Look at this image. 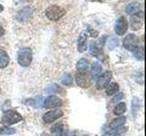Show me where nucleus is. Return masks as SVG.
Listing matches in <instances>:
<instances>
[{
  "mask_svg": "<svg viewBox=\"0 0 146 136\" xmlns=\"http://www.w3.org/2000/svg\"><path fill=\"white\" fill-rule=\"evenodd\" d=\"M23 120V117L15 110H7L3 113L1 122L5 126H9L19 122Z\"/></svg>",
  "mask_w": 146,
  "mask_h": 136,
  "instance_id": "obj_1",
  "label": "nucleus"
},
{
  "mask_svg": "<svg viewBox=\"0 0 146 136\" xmlns=\"http://www.w3.org/2000/svg\"><path fill=\"white\" fill-rule=\"evenodd\" d=\"M33 59V53L29 47L21 48L17 53V62L23 67H27Z\"/></svg>",
  "mask_w": 146,
  "mask_h": 136,
  "instance_id": "obj_2",
  "label": "nucleus"
},
{
  "mask_svg": "<svg viewBox=\"0 0 146 136\" xmlns=\"http://www.w3.org/2000/svg\"><path fill=\"white\" fill-rule=\"evenodd\" d=\"M46 16H47L49 20L52 21H58L64 15L66 14V10L61 7H58L54 5V6H49L45 11Z\"/></svg>",
  "mask_w": 146,
  "mask_h": 136,
  "instance_id": "obj_3",
  "label": "nucleus"
},
{
  "mask_svg": "<svg viewBox=\"0 0 146 136\" xmlns=\"http://www.w3.org/2000/svg\"><path fill=\"white\" fill-rule=\"evenodd\" d=\"M77 84L82 88H88L91 85V76L87 70L78 71L75 75Z\"/></svg>",
  "mask_w": 146,
  "mask_h": 136,
  "instance_id": "obj_4",
  "label": "nucleus"
},
{
  "mask_svg": "<svg viewBox=\"0 0 146 136\" xmlns=\"http://www.w3.org/2000/svg\"><path fill=\"white\" fill-rule=\"evenodd\" d=\"M123 46L128 51H132L140 46V39L137 35L133 34H129L125 36V38L123 39Z\"/></svg>",
  "mask_w": 146,
  "mask_h": 136,
  "instance_id": "obj_5",
  "label": "nucleus"
},
{
  "mask_svg": "<svg viewBox=\"0 0 146 136\" xmlns=\"http://www.w3.org/2000/svg\"><path fill=\"white\" fill-rule=\"evenodd\" d=\"M112 78V74L111 71H106L104 72L102 75H100L98 78L97 82H96V87L99 90H102L107 87V85L110 84Z\"/></svg>",
  "mask_w": 146,
  "mask_h": 136,
  "instance_id": "obj_6",
  "label": "nucleus"
},
{
  "mask_svg": "<svg viewBox=\"0 0 146 136\" xmlns=\"http://www.w3.org/2000/svg\"><path fill=\"white\" fill-rule=\"evenodd\" d=\"M143 23V11H138L132 14L131 16V26L132 30H139L141 29Z\"/></svg>",
  "mask_w": 146,
  "mask_h": 136,
  "instance_id": "obj_7",
  "label": "nucleus"
},
{
  "mask_svg": "<svg viewBox=\"0 0 146 136\" xmlns=\"http://www.w3.org/2000/svg\"><path fill=\"white\" fill-rule=\"evenodd\" d=\"M128 27H129V25H128L126 18L124 16L119 17L115 23V33L118 35H123L127 32Z\"/></svg>",
  "mask_w": 146,
  "mask_h": 136,
  "instance_id": "obj_8",
  "label": "nucleus"
},
{
  "mask_svg": "<svg viewBox=\"0 0 146 136\" xmlns=\"http://www.w3.org/2000/svg\"><path fill=\"white\" fill-rule=\"evenodd\" d=\"M62 100L56 95H50L47 97L44 102V107L47 109H54L60 107L62 105Z\"/></svg>",
  "mask_w": 146,
  "mask_h": 136,
  "instance_id": "obj_9",
  "label": "nucleus"
},
{
  "mask_svg": "<svg viewBox=\"0 0 146 136\" xmlns=\"http://www.w3.org/2000/svg\"><path fill=\"white\" fill-rule=\"evenodd\" d=\"M62 116H63V112L61 110H59V109H58V110H52V111L46 112L43 115V121L46 124H48L58 120V118H60Z\"/></svg>",
  "mask_w": 146,
  "mask_h": 136,
  "instance_id": "obj_10",
  "label": "nucleus"
},
{
  "mask_svg": "<svg viewBox=\"0 0 146 136\" xmlns=\"http://www.w3.org/2000/svg\"><path fill=\"white\" fill-rule=\"evenodd\" d=\"M33 16V11L29 7H24L20 9L19 11L17 13L16 15V19L18 22H26L29 20Z\"/></svg>",
  "mask_w": 146,
  "mask_h": 136,
  "instance_id": "obj_11",
  "label": "nucleus"
},
{
  "mask_svg": "<svg viewBox=\"0 0 146 136\" xmlns=\"http://www.w3.org/2000/svg\"><path fill=\"white\" fill-rule=\"evenodd\" d=\"M102 72V66L100 65V63L98 62H94L92 65H91V71H90V76L92 79L97 80L98 77L100 75Z\"/></svg>",
  "mask_w": 146,
  "mask_h": 136,
  "instance_id": "obj_12",
  "label": "nucleus"
},
{
  "mask_svg": "<svg viewBox=\"0 0 146 136\" xmlns=\"http://www.w3.org/2000/svg\"><path fill=\"white\" fill-rule=\"evenodd\" d=\"M51 133L54 136H63L64 135V125L61 122H57L51 126Z\"/></svg>",
  "mask_w": 146,
  "mask_h": 136,
  "instance_id": "obj_13",
  "label": "nucleus"
},
{
  "mask_svg": "<svg viewBox=\"0 0 146 136\" xmlns=\"http://www.w3.org/2000/svg\"><path fill=\"white\" fill-rule=\"evenodd\" d=\"M87 49V35L82 33L78 39V50L80 53H83Z\"/></svg>",
  "mask_w": 146,
  "mask_h": 136,
  "instance_id": "obj_14",
  "label": "nucleus"
},
{
  "mask_svg": "<svg viewBox=\"0 0 146 136\" xmlns=\"http://www.w3.org/2000/svg\"><path fill=\"white\" fill-rule=\"evenodd\" d=\"M126 122V118L125 117H119L116 118V119L112 120V122L110 124V128L111 130H115L120 128V127H122V125L125 124Z\"/></svg>",
  "mask_w": 146,
  "mask_h": 136,
  "instance_id": "obj_15",
  "label": "nucleus"
},
{
  "mask_svg": "<svg viewBox=\"0 0 146 136\" xmlns=\"http://www.w3.org/2000/svg\"><path fill=\"white\" fill-rule=\"evenodd\" d=\"M9 63V56L5 50H0V69L6 68Z\"/></svg>",
  "mask_w": 146,
  "mask_h": 136,
  "instance_id": "obj_16",
  "label": "nucleus"
},
{
  "mask_svg": "<svg viewBox=\"0 0 146 136\" xmlns=\"http://www.w3.org/2000/svg\"><path fill=\"white\" fill-rule=\"evenodd\" d=\"M141 5L138 2H131L126 7V13L129 14V15H132L136 12H138L140 10Z\"/></svg>",
  "mask_w": 146,
  "mask_h": 136,
  "instance_id": "obj_17",
  "label": "nucleus"
},
{
  "mask_svg": "<svg viewBox=\"0 0 146 136\" xmlns=\"http://www.w3.org/2000/svg\"><path fill=\"white\" fill-rule=\"evenodd\" d=\"M42 102H43L42 97H36L34 99H29L26 102V103L33 106L34 108H38V107H42Z\"/></svg>",
  "mask_w": 146,
  "mask_h": 136,
  "instance_id": "obj_18",
  "label": "nucleus"
},
{
  "mask_svg": "<svg viewBox=\"0 0 146 136\" xmlns=\"http://www.w3.org/2000/svg\"><path fill=\"white\" fill-rule=\"evenodd\" d=\"M89 51H90V53L91 54H92V56H97V57H99L100 56V54H102V50H100V48L98 46V44H95V43H90V44Z\"/></svg>",
  "mask_w": 146,
  "mask_h": 136,
  "instance_id": "obj_19",
  "label": "nucleus"
},
{
  "mask_svg": "<svg viewBox=\"0 0 146 136\" xmlns=\"http://www.w3.org/2000/svg\"><path fill=\"white\" fill-rule=\"evenodd\" d=\"M126 112V104L124 103H119L117 105L113 108V113L116 115L123 114Z\"/></svg>",
  "mask_w": 146,
  "mask_h": 136,
  "instance_id": "obj_20",
  "label": "nucleus"
},
{
  "mask_svg": "<svg viewBox=\"0 0 146 136\" xmlns=\"http://www.w3.org/2000/svg\"><path fill=\"white\" fill-rule=\"evenodd\" d=\"M76 67L78 71H82V70H88L89 67V62L85 58H81L77 62Z\"/></svg>",
  "mask_w": 146,
  "mask_h": 136,
  "instance_id": "obj_21",
  "label": "nucleus"
},
{
  "mask_svg": "<svg viewBox=\"0 0 146 136\" xmlns=\"http://www.w3.org/2000/svg\"><path fill=\"white\" fill-rule=\"evenodd\" d=\"M118 91H119V84L117 83H111V84H109L106 87V94L108 95L116 94Z\"/></svg>",
  "mask_w": 146,
  "mask_h": 136,
  "instance_id": "obj_22",
  "label": "nucleus"
},
{
  "mask_svg": "<svg viewBox=\"0 0 146 136\" xmlns=\"http://www.w3.org/2000/svg\"><path fill=\"white\" fill-rule=\"evenodd\" d=\"M125 131H126V128H122V127H120V128H118V129L107 131V133H105L102 136H118L119 134L124 133Z\"/></svg>",
  "mask_w": 146,
  "mask_h": 136,
  "instance_id": "obj_23",
  "label": "nucleus"
},
{
  "mask_svg": "<svg viewBox=\"0 0 146 136\" xmlns=\"http://www.w3.org/2000/svg\"><path fill=\"white\" fill-rule=\"evenodd\" d=\"M61 82H62V84H63L64 85L70 86V85L72 84V82H73V79H72L71 75H70V74H64L63 76H62Z\"/></svg>",
  "mask_w": 146,
  "mask_h": 136,
  "instance_id": "obj_24",
  "label": "nucleus"
},
{
  "mask_svg": "<svg viewBox=\"0 0 146 136\" xmlns=\"http://www.w3.org/2000/svg\"><path fill=\"white\" fill-rule=\"evenodd\" d=\"M133 56L136 59H138V60H143V46L137 47L133 51Z\"/></svg>",
  "mask_w": 146,
  "mask_h": 136,
  "instance_id": "obj_25",
  "label": "nucleus"
},
{
  "mask_svg": "<svg viewBox=\"0 0 146 136\" xmlns=\"http://www.w3.org/2000/svg\"><path fill=\"white\" fill-rule=\"evenodd\" d=\"M16 130L14 128H8V127H0V135H9L14 134Z\"/></svg>",
  "mask_w": 146,
  "mask_h": 136,
  "instance_id": "obj_26",
  "label": "nucleus"
},
{
  "mask_svg": "<svg viewBox=\"0 0 146 136\" xmlns=\"http://www.w3.org/2000/svg\"><path fill=\"white\" fill-rule=\"evenodd\" d=\"M139 109V99L134 97L133 100H132L131 102V111L133 112V115L136 116V113H137V111H138Z\"/></svg>",
  "mask_w": 146,
  "mask_h": 136,
  "instance_id": "obj_27",
  "label": "nucleus"
},
{
  "mask_svg": "<svg viewBox=\"0 0 146 136\" xmlns=\"http://www.w3.org/2000/svg\"><path fill=\"white\" fill-rule=\"evenodd\" d=\"M58 91H62V89L58 87L57 84H50L46 88V92L47 93H58Z\"/></svg>",
  "mask_w": 146,
  "mask_h": 136,
  "instance_id": "obj_28",
  "label": "nucleus"
},
{
  "mask_svg": "<svg viewBox=\"0 0 146 136\" xmlns=\"http://www.w3.org/2000/svg\"><path fill=\"white\" fill-rule=\"evenodd\" d=\"M118 44H119V40L116 37H112L108 42V47L111 50H113L114 48L118 46Z\"/></svg>",
  "mask_w": 146,
  "mask_h": 136,
  "instance_id": "obj_29",
  "label": "nucleus"
},
{
  "mask_svg": "<svg viewBox=\"0 0 146 136\" xmlns=\"http://www.w3.org/2000/svg\"><path fill=\"white\" fill-rule=\"evenodd\" d=\"M122 98H123V94H122V93H117V94L113 97L112 102H113V103H117L118 101H120V100H121Z\"/></svg>",
  "mask_w": 146,
  "mask_h": 136,
  "instance_id": "obj_30",
  "label": "nucleus"
},
{
  "mask_svg": "<svg viewBox=\"0 0 146 136\" xmlns=\"http://www.w3.org/2000/svg\"><path fill=\"white\" fill-rule=\"evenodd\" d=\"M4 35H5V29L3 28L1 26H0V38H1Z\"/></svg>",
  "mask_w": 146,
  "mask_h": 136,
  "instance_id": "obj_31",
  "label": "nucleus"
},
{
  "mask_svg": "<svg viewBox=\"0 0 146 136\" xmlns=\"http://www.w3.org/2000/svg\"><path fill=\"white\" fill-rule=\"evenodd\" d=\"M3 10H4V7H3V6H2V5L0 4V12H2Z\"/></svg>",
  "mask_w": 146,
  "mask_h": 136,
  "instance_id": "obj_32",
  "label": "nucleus"
},
{
  "mask_svg": "<svg viewBox=\"0 0 146 136\" xmlns=\"http://www.w3.org/2000/svg\"><path fill=\"white\" fill-rule=\"evenodd\" d=\"M40 136H49V135H48V133H42Z\"/></svg>",
  "mask_w": 146,
  "mask_h": 136,
  "instance_id": "obj_33",
  "label": "nucleus"
},
{
  "mask_svg": "<svg viewBox=\"0 0 146 136\" xmlns=\"http://www.w3.org/2000/svg\"><path fill=\"white\" fill-rule=\"evenodd\" d=\"M0 94H1V88H0Z\"/></svg>",
  "mask_w": 146,
  "mask_h": 136,
  "instance_id": "obj_34",
  "label": "nucleus"
}]
</instances>
